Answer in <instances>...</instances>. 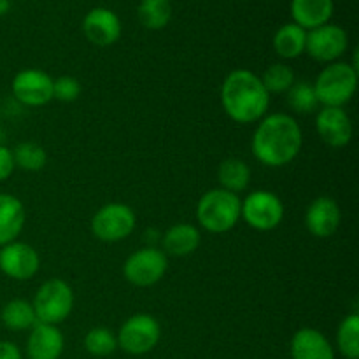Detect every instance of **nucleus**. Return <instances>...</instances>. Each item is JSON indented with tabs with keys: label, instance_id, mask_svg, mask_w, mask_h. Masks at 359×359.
<instances>
[{
	"label": "nucleus",
	"instance_id": "obj_1",
	"mask_svg": "<svg viewBox=\"0 0 359 359\" xmlns=\"http://www.w3.org/2000/svg\"><path fill=\"white\" fill-rule=\"evenodd\" d=\"M302 147L304 132L300 123L286 112H273L259 119L251 139L252 156L270 168L290 165Z\"/></svg>",
	"mask_w": 359,
	"mask_h": 359
},
{
	"label": "nucleus",
	"instance_id": "obj_2",
	"mask_svg": "<svg viewBox=\"0 0 359 359\" xmlns=\"http://www.w3.org/2000/svg\"><path fill=\"white\" fill-rule=\"evenodd\" d=\"M219 98L228 118L238 125L258 123L270 107V93L259 76L248 69H235L224 77Z\"/></svg>",
	"mask_w": 359,
	"mask_h": 359
},
{
	"label": "nucleus",
	"instance_id": "obj_3",
	"mask_svg": "<svg viewBox=\"0 0 359 359\" xmlns=\"http://www.w3.org/2000/svg\"><path fill=\"white\" fill-rule=\"evenodd\" d=\"M241 196L223 188L203 193L196 203V221L209 233H226L241 221Z\"/></svg>",
	"mask_w": 359,
	"mask_h": 359
},
{
	"label": "nucleus",
	"instance_id": "obj_4",
	"mask_svg": "<svg viewBox=\"0 0 359 359\" xmlns=\"http://www.w3.org/2000/svg\"><path fill=\"white\" fill-rule=\"evenodd\" d=\"M358 79V69L353 63H328L312 83L319 105H323V107H344L346 104H349L356 95Z\"/></svg>",
	"mask_w": 359,
	"mask_h": 359
},
{
	"label": "nucleus",
	"instance_id": "obj_5",
	"mask_svg": "<svg viewBox=\"0 0 359 359\" xmlns=\"http://www.w3.org/2000/svg\"><path fill=\"white\" fill-rule=\"evenodd\" d=\"M37 323L58 326L74 309V291L63 279H49L42 284L32 300Z\"/></svg>",
	"mask_w": 359,
	"mask_h": 359
},
{
	"label": "nucleus",
	"instance_id": "obj_6",
	"mask_svg": "<svg viewBox=\"0 0 359 359\" xmlns=\"http://www.w3.org/2000/svg\"><path fill=\"white\" fill-rule=\"evenodd\" d=\"M137 226L135 212L130 205L111 202L102 205L91 217V233L95 238L107 244L121 242L133 233Z\"/></svg>",
	"mask_w": 359,
	"mask_h": 359
},
{
	"label": "nucleus",
	"instance_id": "obj_7",
	"mask_svg": "<svg viewBox=\"0 0 359 359\" xmlns=\"http://www.w3.org/2000/svg\"><path fill=\"white\" fill-rule=\"evenodd\" d=\"M118 347L130 356H144L158 346L161 339V326L151 314H133L116 333Z\"/></svg>",
	"mask_w": 359,
	"mask_h": 359
},
{
	"label": "nucleus",
	"instance_id": "obj_8",
	"mask_svg": "<svg viewBox=\"0 0 359 359\" xmlns=\"http://www.w3.org/2000/svg\"><path fill=\"white\" fill-rule=\"evenodd\" d=\"M241 219L256 231H272L283 223L284 203L273 191L256 189L241 202Z\"/></svg>",
	"mask_w": 359,
	"mask_h": 359
},
{
	"label": "nucleus",
	"instance_id": "obj_9",
	"mask_svg": "<svg viewBox=\"0 0 359 359\" xmlns=\"http://www.w3.org/2000/svg\"><path fill=\"white\" fill-rule=\"evenodd\" d=\"M168 269V256L154 245L137 249L126 258L123 276L132 286L151 287L160 283Z\"/></svg>",
	"mask_w": 359,
	"mask_h": 359
},
{
	"label": "nucleus",
	"instance_id": "obj_10",
	"mask_svg": "<svg viewBox=\"0 0 359 359\" xmlns=\"http://www.w3.org/2000/svg\"><path fill=\"white\" fill-rule=\"evenodd\" d=\"M349 48V35L339 25L326 23L307 32L305 53L321 63L339 62Z\"/></svg>",
	"mask_w": 359,
	"mask_h": 359
},
{
	"label": "nucleus",
	"instance_id": "obj_11",
	"mask_svg": "<svg viewBox=\"0 0 359 359\" xmlns=\"http://www.w3.org/2000/svg\"><path fill=\"white\" fill-rule=\"evenodd\" d=\"M11 91L25 107H44L53 100V77L41 69H23L13 77Z\"/></svg>",
	"mask_w": 359,
	"mask_h": 359
},
{
	"label": "nucleus",
	"instance_id": "obj_12",
	"mask_svg": "<svg viewBox=\"0 0 359 359\" xmlns=\"http://www.w3.org/2000/svg\"><path fill=\"white\" fill-rule=\"evenodd\" d=\"M41 269L37 249L21 241L0 248V272L13 280H30Z\"/></svg>",
	"mask_w": 359,
	"mask_h": 359
},
{
	"label": "nucleus",
	"instance_id": "obj_13",
	"mask_svg": "<svg viewBox=\"0 0 359 359\" xmlns=\"http://www.w3.org/2000/svg\"><path fill=\"white\" fill-rule=\"evenodd\" d=\"M316 130L330 147H346L353 140V119L344 107H321L316 116Z\"/></svg>",
	"mask_w": 359,
	"mask_h": 359
},
{
	"label": "nucleus",
	"instance_id": "obj_14",
	"mask_svg": "<svg viewBox=\"0 0 359 359\" xmlns=\"http://www.w3.org/2000/svg\"><path fill=\"white\" fill-rule=\"evenodd\" d=\"M340 221H342V210L332 196H318L309 203L305 210V226L316 238H330L335 235Z\"/></svg>",
	"mask_w": 359,
	"mask_h": 359
},
{
	"label": "nucleus",
	"instance_id": "obj_15",
	"mask_svg": "<svg viewBox=\"0 0 359 359\" xmlns=\"http://www.w3.org/2000/svg\"><path fill=\"white\" fill-rule=\"evenodd\" d=\"M84 37L98 48L116 44L121 37V20L107 7H95L83 20Z\"/></svg>",
	"mask_w": 359,
	"mask_h": 359
},
{
	"label": "nucleus",
	"instance_id": "obj_16",
	"mask_svg": "<svg viewBox=\"0 0 359 359\" xmlns=\"http://www.w3.org/2000/svg\"><path fill=\"white\" fill-rule=\"evenodd\" d=\"M65 349V339L58 326L35 323L27 340L28 359H60Z\"/></svg>",
	"mask_w": 359,
	"mask_h": 359
},
{
	"label": "nucleus",
	"instance_id": "obj_17",
	"mask_svg": "<svg viewBox=\"0 0 359 359\" xmlns=\"http://www.w3.org/2000/svg\"><path fill=\"white\" fill-rule=\"evenodd\" d=\"M291 359H335V349L325 333L316 328H300L290 344Z\"/></svg>",
	"mask_w": 359,
	"mask_h": 359
},
{
	"label": "nucleus",
	"instance_id": "obj_18",
	"mask_svg": "<svg viewBox=\"0 0 359 359\" xmlns=\"http://www.w3.org/2000/svg\"><path fill=\"white\" fill-rule=\"evenodd\" d=\"M202 233L191 223L172 224L161 237V251L174 258H186L200 248Z\"/></svg>",
	"mask_w": 359,
	"mask_h": 359
},
{
	"label": "nucleus",
	"instance_id": "obj_19",
	"mask_svg": "<svg viewBox=\"0 0 359 359\" xmlns=\"http://www.w3.org/2000/svg\"><path fill=\"white\" fill-rule=\"evenodd\" d=\"M25 205L18 196L0 193V248L18 241L25 228Z\"/></svg>",
	"mask_w": 359,
	"mask_h": 359
},
{
	"label": "nucleus",
	"instance_id": "obj_20",
	"mask_svg": "<svg viewBox=\"0 0 359 359\" xmlns=\"http://www.w3.org/2000/svg\"><path fill=\"white\" fill-rule=\"evenodd\" d=\"M333 9H335L333 0H291L293 23L307 32L330 23Z\"/></svg>",
	"mask_w": 359,
	"mask_h": 359
},
{
	"label": "nucleus",
	"instance_id": "obj_21",
	"mask_svg": "<svg viewBox=\"0 0 359 359\" xmlns=\"http://www.w3.org/2000/svg\"><path fill=\"white\" fill-rule=\"evenodd\" d=\"M307 30L297 23H286L273 35V51L283 60H294L305 53Z\"/></svg>",
	"mask_w": 359,
	"mask_h": 359
},
{
	"label": "nucleus",
	"instance_id": "obj_22",
	"mask_svg": "<svg viewBox=\"0 0 359 359\" xmlns=\"http://www.w3.org/2000/svg\"><path fill=\"white\" fill-rule=\"evenodd\" d=\"M217 181L219 188L238 195L245 191L251 182V168L241 158H226L217 168Z\"/></svg>",
	"mask_w": 359,
	"mask_h": 359
},
{
	"label": "nucleus",
	"instance_id": "obj_23",
	"mask_svg": "<svg viewBox=\"0 0 359 359\" xmlns=\"http://www.w3.org/2000/svg\"><path fill=\"white\" fill-rule=\"evenodd\" d=\"M0 319H2V325L11 332H27L34 328L37 323L32 302L23 300V298H14L7 302L0 312Z\"/></svg>",
	"mask_w": 359,
	"mask_h": 359
},
{
	"label": "nucleus",
	"instance_id": "obj_24",
	"mask_svg": "<svg viewBox=\"0 0 359 359\" xmlns=\"http://www.w3.org/2000/svg\"><path fill=\"white\" fill-rule=\"evenodd\" d=\"M137 16L147 30H161L172 20L170 0H140L137 7Z\"/></svg>",
	"mask_w": 359,
	"mask_h": 359
},
{
	"label": "nucleus",
	"instance_id": "obj_25",
	"mask_svg": "<svg viewBox=\"0 0 359 359\" xmlns=\"http://www.w3.org/2000/svg\"><path fill=\"white\" fill-rule=\"evenodd\" d=\"M337 347L347 359H359V316L347 314L337 330Z\"/></svg>",
	"mask_w": 359,
	"mask_h": 359
},
{
	"label": "nucleus",
	"instance_id": "obj_26",
	"mask_svg": "<svg viewBox=\"0 0 359 359\" xmlns=\"http://www.w3.org/2000/svg\"><path fill=\"white\" fill-rule=\"evenodd\" d=\"M14 167L25 172H39L48 163V153L41 144L20 142L13 149Z\"/></svg>",
	"mask_w": 359,
	"mask_h": 359
},
{
	"label": "nucleus",
	"instance_id": "obj_27",
	"mask_svg": "<svg viewBox=\"0 0 359 359\" xmlns=\"http://www.w3.org/2000/svg\"><path fill=\"white\" fill-rule=\"evenodd\" d=\"M286 102L297 114H312L319 105L314 86L309 81H294L286 91Z\"/></svg>",
	"mask_w": 359,
	"mask_h": 359
},
{
	"label": "nucleus",
	"instance_id": "obj_28",
	"mask_svg": "<svg viewBox=\"0 0 359 359\" xmlns=\"http://www.w3.org/2000/svg\"><path fill=\"white\" fill-rule=\"evenodd\" d=\"M265 86V90L269 91L270 95L273 93H286L291 86L297 81V76H294L293 69L286 63H273L269 69L263 72V76L259 77Z\"/></svg>",
	"mask_w": 359,
	"mask_h": 359
},
{
	"label": "nucleus",
	"instance_id": "obj_29",
	"mask_svg": "<svg viewBox=\"0 0 359 359\" xmlns=\"http://www.w3.org/2000/svg\"><path fill=\"white\" fill-rule=\"evenodd\" d=\"M84 349L88 354L95 358H107L118 349V339L114 333L107 328H98L90 330L84 337Z\"/></svg>",
	"mask_w": 359,
	"mask_h": 359
},
{
	"label": "nucleus",
	"instance_id": "obj_30",
	"mask_svg": "<svg viewBox=\"0 0 359 359\" xmlns=\"http://www.w3.org/2000/svg\"><path fill=\"white\" fill-rule=\"evenodd\" d=\"M81 83L77 77L74 76H60L53 79V100L63 102V104H70L79 98Z\"/></svg>",
	"mask_w": 359,
	"mask_h": 359
},
{
	"label": "nucleus",
	"instance_id": "obj_31",
	"mask_svg": "<svg viewBox=\"0 0 359 359\" xmlns=\"http://www.w3.org/2000/svg\"><path fill=\"white\" fill-rule=\"evenodd\" d=\"M14 170H16V167H14L13 149L0 144V182L7 181Z\"/></svg>",
	"mask_w": 359,
	"mask_h": 359
},
{
	"label": "nucleus",
	"instance_id": "obj_32",
	"mask_svg": "<svg viewBox=\"0 0 359 359\" xmlns=\"http://www.w3.org/2000/svg\"><path fill=\"white\" fill-rule=\"evenodd\" d=\"M0 359H23V354L14 342L0 340Z\"/></svg>",
	"mask_w": 359,
	"mask_h": 359
},
{
	"label": "nucleus",
	"instance_id": "obj_33",
	"mask_svg": "<svg viewBox=\"0 0 359 359\" xmlns=\"http://www.w3.org/2000/svg\"><path fill=\"white\" fill-rule=\"evenodd\" d=\"M9 11V0H0V14H6Z\"/></svg>",
	"mask_w": 359,
	"mask_h": 359
}]
</instances>
